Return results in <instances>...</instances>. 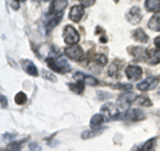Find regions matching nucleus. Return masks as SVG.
<instances>
[{"label": "nucleus", "instance_id": "4", "mask_svg": "<svg viewBox=\"0 0 160 151\" xmlns=\"http://www.w3.org/2000/svg\"><path fill=\"white\" fill-rule=\"evenodd\" d=\"M128 119V120H142L146 118V114H144L140 108H131L128 110L126 114H122V115H118L116 119Z\"/></svg>", "mask_w": 160, "mask_h": 151}, {"label": "nucleus", "instance_id": "1", "mask_svg": "<svg viewBox=\"0 0 160 151\" xmlns=\"http://www.w3.org/2000/svg\"><path fill=\"white\" fill-rule=\"evenodd\" d=\"M47 64L49 68H52L53 71H56L59 74H66L69 71V64L64 59H58V58H48Z\"/></svg>", "mask_w": 160, "mask_h": 151}, {"label": "nucleus", "instance_id": "29", "mask_svg": "<svg viewBox=\"0 0 160 151\" xmlns=\"http://www.w3.org/2000/svg\"><path fill=\"white\" fill-rule=\"evenodd\" d=\"M79 2L83 7H91V6H93L95 0H79Z\"/></svg>", "mask_w": 160, "mask_h": 151}, {"label": "nucleus", "instance_id": "30", "mask_svg": "<svg viewBox=\"0 0 160 151\" xmlns=\"http://www.w3.org/2000/svg\"><path fill=\"white\" fill-rule=\"evenodd\" d=\"M29 150L31 151H40V146L38 143H31L29 144Z\"/></svg>", "mask_w": 160, "mask_h": 151}, {"label": "nucleus", "instance_id": "9", "mask_svg": "<svg viewBox=\"0 0 160 151\" xmlns=\"http://www.w3.org/2000/svg\"><path fill=\"white\" fill-rule=\"evenodd\" d=\"M143 75V70L139 66H128L126 68V76L131 80H138L142 78Z\"/></svg>", "mask_w": 160, "mask_h": 151}, {"label": "nucleus", "instance_id": "31", "mask_svg": "<svg viewBox=\"0 0 160 151\" xmlns=\"http://www.w3.org/2000/svg\"><path fill=\"white\" fill-rule=\"evenodd\" d=\"M7 107V99L4 95H2V108H6Z\"/></svg>", "mask_w": 160, "mask_h": 151}, {"label": "nucleus", "instance_id": "27", "mask_svg": "<svg viewBox=\"0 0 160 151\" xmlns=\"http://www.w3.org/2000/svg\"><path fill=\"white\" fill-rule=\"evenodd\" d=\"M99 133H96V131H84L83 134H82V138L83 139H88V138H92V137H96Z\"/></svg>", "mask_w": 160, "mask_h": 151}, {"label": "nucleus", "instance_id": "2", "mask_svg": "<svg viewBox=\"0 0 160 151\" xmlns=\"http://www.w3.org/2000/svg\"><path fill=\"white\" fill-rule=\"evenodd\" d=\"M63 38H64V42H66L67 44H69V46H73V44H76L80 40L79 32L72 26H66L64 27Z\"/></svg>", "mask_w": 160, "mask_h": 151}, {"label": "nucleus", "instance_id": "19", "mask_svg": "<svg viewBox=\"0 0 160 151\" xmlns=\"http://www.w3.org/2000/svg\"><path fill=\"white\" fill-rule=\"evenodd\" d=\"M135 104L138 106H144V107H151L152 106V102L147 95H140V96H136L135 99Z\"/></svg>", "mask_w": 160, "mask_h": 151}, {"label": "nucleus", "instance_id": "6", "mask_svg": "<svg viewBox=\"0 0 160 151\" xmlns=\"http://www.w3.org/2000/svg\"><path fill=\"white\" fill-rule=\"evenodd\" d=\"M102 115H103V117H107V118L116 119L118 115H119L116 106H115L113 103H106V104H103V107H102Z\"/></svg>", "mask_w": 160, "mask_h": 151}, {"label": "nucleus", "instance_id": "22", "mask_svg": "<svg viewBox=\"0 0 160 151\" xmlns=\"http://www.w3.org/2000/svg\"><path fill=\"white\" fill-rule=\"evenodd\" d=\"M69 90H72L73 92H76V94H82L83 92V90H84V83L83 82H80V80H78L76 83H71L68 86Z\"/></svg>", "mask_w": 160, "mask_h": 151}, {"label": "nucleus", "instance_id": "18", "mask_svg": "<svg viewBox=\"0 0 160 151\" xmlns=\"http://www.w3.org/2000/svg\"><path fill=\"white\" fill-rule=\"evenodd\" d=\"M104 122V117L102 114H96L93 115V117L91 118V120H89V126H91V128H99L100 126L103 124Z\"/></svg>", "mask_w": 160, "mask_h": 151}, {"label": "nucleus", "instance_id": "10", "mask_svg": "<svg viewBox=\"0 0 160 151\" xmlns=\"http://www.w3.org/2000/svg\"><path fill=\"white\" fill-rule=\"evenodd\" d=\"M83 16H84V7L83 6H73L71 8V11H69V19H71L73 23L80 22Z\"/></svg>", "mask_w": 160, "mask_h": 151}, {"label": "nucleus", "instance_id": "3", "mask_svg": "<svg viewBox=\"0 0 160 151\" xmlns=\"http://www.w3.org/2000/svg\"><path fill=\"white\" fill-rule=\"evenodd\" d=\"M160 82V76H149L146 78L143 82H140L138 84V88L140 91H149V90H153Z\"/></svg>", "mask_w": 160, "mask_h": 151}, {"label": "nucleus", "instance_id": "24", "mask_svg": "<svg viewBox=\"0 0 160 151\" xmlns=\"http://www.w3.org/2000/svg\"><path fill=\"white\" fill-rule=\"evenodd\" d=\"M93 60L98 64H100V66H104V64H107V56H106V55H95Z\"/></svg>", "mask_w": 160, "mask_h": 151}, {"label": "nucleus", "instance_id": "16", "mask_svg": "<svg viewBox=\"0 0 160 151\" xmlns=\"http://www.w3.org/2000/svg\"><path fill=\"white\" fill-rule=\"evenodd\" d=\"M132 36H133V39L136 40V42H139V43H146V42H148L147 34L144 32V29H142V28L135 29L133 34H132Z\"/></svg>", "mask_w": 160, "mask_h": 151}, {"label": "nucleus", "instance_id": "21", "mask_svg": "<svg viewBox=\"0 0 160 151\" xmlns=\"http://www.w3.org/2000/svg\"><path fill=\"white\" fill-rule=\"evenodd\" d=\"M51 15V13H49ZM51 19L48 20V23H47V28L48 29H52L55 26H56V24L60 22V19H62V13H58V15H51Z\"/></svg>", "mask_w": 160, "mask_h": 151}, {"label": "nucleus", "instance_id": "34", "mask_svg": "<svg viewBox=\"0 0 160 151\" xmlns=\"http://www.w3.org/2000/svg\"><path fill=\"white\" fill-rule=\"evenodd\" d=\"M139 151H142V150H139Z\"/></svg>", "mask_w": 160, "mask_h": 151}, {"label": "nucleus", "instance_id": "17", "mask_svg": "<svg viewBox=\"0 0 160 151\" xmlns=\"http://www.w3.org/2000/svg\"><path fill=\"white\" fill-rule=\"evenodd\" d=\"M148 27L151 29H153V31H160V12L155 13L153 16L149 19Z\"/></svg>", "mask_w": 160, "mask_h": 151}, {"label": "nucleus", "instance_id": "25", "mask_svg": "<svg viewBox=\"0 0 160 151\" xmlns=\"http://www.w3.org/2000/svg\"><path fill=\"white\" fill-rule=\"evenodd\" d=\"M118 70H119V66H118V62H115L113 64L111 67H109V70H108V72H109V75H111V76H116L118 75Z\"/></svg>", "mask_w": 160, "mask_h": 151}, {"label": "nucleus", "instance_id": "20", "mask_svg": "<svg viewBox=\"0 0 160 151\" xmlns=\"http://www.w3.org/2000/svg\"><path fill=\"white\" fill-rule=\"evenodd\" d=\"M155 147H156V138H151L144 143L142 151H155Z\"/></svg>", "mask_w": 160, "mask_h": 151}, {"label": "nucleus", "instance_id": "28", "mask_svg": "<svg viewBox=\"0 0 160 151\" xmlns=\"http://www.w3.org/2000/svg\"><path fill=\"white\" fill-rule=\"evenodd\" d=\"M43 76H44V79H47V80H51V82H56V78H55L52 74L47 72L46 70H44V71H43Z\"/></svg>", "mask_w": 160, "mask_h": 151}, {"label": "nucleus", "instance_id": "23", "mask_svg": "<svg viewBox=\"0 0 160 151\" xmlns=\"http://www.w3.org/2000/svg\"><path fill=\"white\" fill-rule=\"evenodd\" d=\"M27 102V95L24 94V92H18L16 94V96H15V103L16 104H24Z\"/></svg>", "mask_w": 160, "mask_h": 151}, {"label": "nucleus", "instance_id": "33", "mask_svg": "<svg viewBox=\"0 0 160 151\" xmlns=\"http://www.w3.org/2000/svg\"><path fill=\"white\" fill-rule=\"evenodd\" d=\"M42 2H51V0H42Z\"/></svg>", "mask_w": 160, "mask_h": 151}, {"label": "nucleus", "instance_id": "11", "mask_svg": "<svg viewBox=\"0 0 160 151\" xmlns=\"http://www.w3.org/2000/svg\"><path fill=\"white\" fill-rule=\"evenodd\" d=\"M133 98L135 96H133L132 94H123L122 96L119 98V100H118V104H119L120 110H127L129 106H131V103L135 102Z\"/></svg>", "mask_w": 160, "mask_h": 151}, {"label": "nucleus", "instance_id": "12", "mask_svg": "<svg viewBox=\"0 0 160 151\" xmlns=\"http://www.w3.org/2000/svg\"><path fill=\"white\" fill-rule=\"evenodd\" d=\"M22 66H23L24 71H26L28 75H31V76H38V75H39V71H38L36 66H35V64L31 62V60L23 59V60H22Z\"/></svg>", "mask_w": 160, "mask_h": 151}, {"label": "nucleus", "instance_id": "26", "mask_svg": "<svg viewBox=\"0 0 160 151\" xmlns=\"http://www.w3.org/2000/svg\"><path fill=\"white\" fill-rule=\"evenodd\" d=\"M20 146H22V143H16V142H13L8 146V151H20L22 148H20Z\"/></svg>", "mask_w": 160, "mask_h": 151}, {"label": "nucleus", "instance_id": "15", "mask_svg": "<svg viewBox=\"0 0 160 151\" xmlns=\"http://www.w3.org/2000/svg\"><path fill=\"white\" fill-rule=\"evenodd\" d=\"M146 9L148 12H160V0H146Z\"/></svg>", "mask_w": 160, "mask_h": 151}, {"label": "nucleus", "instance_id": "5", "mask_svg": "<svg viewBox=\"0 0 160 151\" xmlns=\"http://www.w3.org/2000/svg\"><path fill=\"white\" fill-rule=\"evenodd\" d=\"M64 52H66V55L72 59V60H80L83 58V49L80 46H78V44H73V46H68L66 49H64Z\"/></svg>", "mask_w": 160, "mask_h": 151}, {"label": "nucleus", "instance_id": "7", "mask_svg": "<svg viewBox=\"0 0 160 151\" xmlns=\"http://www.w3.org/2000/svg\"><path fill=\"white\" fill-rule=\"evenodd\" d=\"M73 76L76 80H80V82H83L84 84H89V86H98L99 82H98V79H95L93 76H91V75H87V74H84V72H75L73 74Z\"/></svg>", "mask_w": 160, "mask_h": 151}, {"label": "nucleus", "instance_id": "32", "mask_svg": "<svg viewBox=\"0 0 160 151\" xmlns=\"http://www.w3.org/2000/svg\"><path fill=\"white\" fill-rule=\"evenodd\" d=\"M155 46H156V48L160 49V36H158L156 39H155Z\"/></svg>", "mask_w": 160, "mask_h": 151}, {"label": "nucleus", "instance_id": "13", "mask_svg": "<svg viewBox=\"0 0 160 151\" xmlns=\"http://www.w3.org/2000/svg\"><path fill=\"white\" fill-rule=\"evenodd\" d=\"M127 19L133 24H138L142 20V12H140L139 7H132L129 9V12L127 13Z\"/></svg>", "mask_w": 160, "mask_h": 151}, {"label": "nucleus", "instance_id": "14", "mask_svg": "<svg viewBox=\"0 0 160 151\" xmlns=\"http://www.w3.org/2000/svg\"><path fill=\"white\" fill-rule=\"evenodd\" d=\"M146 56H147V60L151 64H158L160 63V49H155V48H151L148 49L146 52Z\"/></svg>", "mask_w": 160, "mask_h": 151}, {"label": "nucleus", "instance_id": "8", "mask_svg": "<svg viewBox=\"0 0 160 151\" xmlns=\"http://www.w3.org/2000/svg\"><path fill=\"white\" fill-rule=\"evenodd\" d=\"M66 7H67V0H52L51 7H49V13L51 15L62 13Z\"/></svg>", "mask_w": 160, "mask_h": 151}]
</instances>
